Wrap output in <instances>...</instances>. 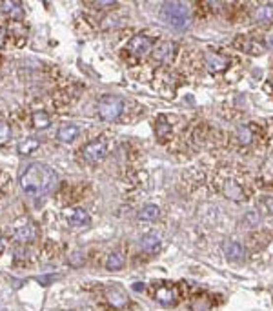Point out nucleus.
<instances>
[{
	"label": "nucleus",
	"instance_id": "4468645a",
	"mask_svg": "<svg viewBox=\"0 0 273 311\" xmlns=\"http://www.w3.org/2000/svg\"><path fill=\"white\" fill-rule=\"evenodd\" d=\"M0 11L6 13L7 17L11 18H22V15H24V9H22V4L20 2H9V0H6V2H2L0 4Z\"/></svg>",
	"mask_w": 273,
	"mask_h": 311
},
{
	"label": "nucleus",
	"instance_id": "393cba45",
	"mask_svg": "<svg viewBox=\"0 0 273 311\" xmlns=\"http://www.w3.org/2000/svg\"><path fill=\"white\" fill-rule=\"evenodd\" d=\"M193 311H209V302H206V297H199V299L191 304Z\"/></svg>",
	"mask_w": 273,
	"mask_h": 311
},
{
	"label": "nucleus",
	"instance_id": "bb28decb",
	"mask_svg": "<svg viewBox=\"0 0 273 311\" xmlns=\"http://www.w3.org/2000/svg\"><path fill=\"white\" fill-rule=\"evenodd\" d=\"M262 206H264L270 213H273V195H268V197L262 198Z\"/></svg>",
	"mask_w": 273,
	"mask_h": 311
},
{
	"label": "nucleus",
	"instance_id": "6ab92c4d",
	"mask_svg": "<svg viewBox=\"0 0 273 311\" xmlns=\"http://www.w3.org/2000/svg\"><path fill=\"white\" fill-rule=\"evenodd\" d=\"M253 18L257 22H270L273 18V6L272 4H264V6H259L253 13Z\"/></svg>",
	"mask_w": 273,
	"mask_h": 311
},
{
	"label": "nucleus",
	"instance_id": "ddd939ff",
	"mask_svg": "<svg viewBox=\"0 0 273 311\" xmlns=\"http://www.w3.org/2000/svg\"><path fill=\"white\" fill-rule=\"evenodd\" d=\"M224 253L226 257L233 260V262H239V260H242L244 258V248L239 242L232 240V242H224Z\"/></svg>",
	"mask_w": 273,
	"mask_h": 311
},
{
	"label": "nucleus",
	"instance_id": "412c9836",
	"mask_svg": "<svg viewBox=\"0 0 273 311\" xmlns=\"http://www.w3.org/2000/svg\"><path fill=\"white\" fill-rule=\"evenodd\" d=\"M122 266H124V257L119 251L109 253V257L106 258V268L109 271H119V269H122Z\"/></svg>",
	"mask_w": 273,
	"mask_h": 311
},
{
	"label": "nucleus",
	"instance_id": "5701e85b",
	"mask_svg": "<svg viewBox=\"0 0 273 311\" xmlns=\"http://www.w3.org/2000/svg\"><path fill=\"white\" fill-rule=\"evenodd\" d=\"M170 133H171V126L166 122V117H159V122H157V135L161 138H166L170 137Z\"/></svg>",
	"mask_w": 273,
	"mask_h": 311
},
{
	"label": "nucleus",
	"instance_id": "f8f14e48",
	"mask_svg": "<svg viewBox=\"0 0 273 311\" xmlns=\"http://www.w3.org/2000/svg\"><path fill=\"white\" fill-rule=\"evenodd\" d=\"M240 51H246L249 55H261L264 51V46L261 42H255V40H249V38H239L237 42H235Z\"/></svg>",
	"mask_w": 273,
	"mask_h": 311
},
{
	"label": "nucleus",
	"instance_id": "aec40b11",
	"mask_svg": "<svg viewBox=\"0 0 273 311\" xmlns=\"http://www.w3.org/2000/svg\"><path fill=\"white\" fill-rule=\"evenodd\" d=\"M31 120H33V126L36 129H46V127L51 126V119H49V115L46 111H35Z\"/></svg>",
	"mask_w": 273,
	"mask_h": 311
},
{
	"label": "nucleus",
	"instance_id": "39448f33",
	"mask_svg": "<svg viewBox=\"0 0 273 311\" xmlns=\"http://www.w3.org/2000/svg\"><path fill=\"white\" fill-rule=\"evenodd\" d=\"M107 155V146L104 140H91L82 148V158L89 164L101 162Z\"/></svg>",
	"mask_w": 273,
	"mask_h": 311
},
{
	"label": "nucleus",
	"instance_id": "cd10ccee",
	"mask_svg": "<svg viewBox=\"0 0 273 311\" xmlns=\"http://www.w3.org/2000/svg\"><path fill=\"white\" fill-rule=\"evenodd\" d=\"M57 275H46V277H38V282H40L42 286H48L49 280H55Z\"/></svg>",
	"mask_w": 273,
	"mask_h": 311
},
{
	"label": "nucleus",
	"instance_id": "423d86ee",
	"mask_svg": "<svg viewBox=\"0 0 273 311\" xmlns=\"http://www.w3.org/2000/svg\"><path fill=\"white\" fill-rule=\"evenodd\" d=\"M153 49V40L146 35H135L128 42V51L135 57H144Z\"/></svg>",
	"mask_w": 273,
	"mask_h": 311
},
{
	"label": "nucleus",
	"instance_id": "20e7f679",
	"mask_svg": "<svg viewBox=\"0 0 273 311\" xmlns=\"http://www.w3.org/2000/svg\"><path fill=\"white\" fill-rule=\"evenodd\" d=\"M11 233L18 242H33L36 237V229L35 226H33V222L24 217V218H18V220L13 224Z\"/></svg>",
	"mask_w": 273,
	"mask_h": 311
},
{
	"label": "nucleus",
	"instance_id": "f03ea898",
	"mask_svg": "<svg viewBox=\"0 0 273 311\" xmlns=\"http://www.w3.org/2000/svg\"><path fill=\"white\" fill-rule=\"evenodd\" d=\"M161 17L168 26L184 30L190 24V7L184 2H166L161 9Z\"/></svg>",
	"mask_w": 273,
	"mask_h": 311
},
{
	"label": "nucleus",
	"instance_id": "2f4dec72",
	"mask_svg": "<svg viewBox=\"0 0 273 311\" xmlns=\"http://www.w3.org/2000/svg\"><path fill=\"white\" fill-rule=\"evenodd\" d=\"M4 251V239H2V235H0V253Z\"/></svg>",
	"mask_w": 273,
	"mask_h": 311
},
{
	"label": "nucleus",
	"instance_id": "7ed1b4c3",
	"mask_svg": "<svg viewBox=\"0 0 273 311\" xmlns=\"http://www.w3.org/2000/svg\"><path fill=\"white\" fill-rule=\"evenodd\" d=\"M122 109H124V102H122V98H119V96L106 95L99 100V115H101V119L106 120V122H113V120L119 119Z\"/></svg>",
	"mask_w": 273,
	"mask_h": 311
},
{
	"label": "nucleus",
	"instance_id": "6e6552de",
	"mask_svg": "<svg viewBox=\"0 0 273 311\" xmlns=\"http://www.w3.org/2000/svg\"><path fill=\"white\" fill-rule=\"evenodd\" d=\"M66 218H68V222H69L73 227L88 226L89 222H91V217H89V213L84 210V208H73L71 211L66 213Z\"/></svg>",
	"mask_w": 273,
	"mask_h": 311
},
{
	"label": "nucleus",
	"instance_id": "4be33fe9",
	"mask_svg": "<svg viewBox=\"0 0 273 311\" xmlns=\"http://www.w3.org/2000/svg\"><path fill=\"white\" fill-rule=\"evenodd\" d=\"M157 217H159V208L155 204H148L138 211V218H142V220H155Z\"/></svg>",
	"mask_w": 273,
	"mask_h": 311
},
{
	"label": "nucleus",
	"instance_id": "7c9ffc66",
	"mask_svg": "<svg viewBox=\"0 0 273 311\" xmlns=\"http://www.w3.org/2000/svg\"><path fill=\"white\" fill-rule=\"evenodd\" d=\"M268 46H270V48H273V35L268 36Z\"/></svg>",
	"mask_w": 273,
	"mask_h": 311
},
{
	"label": "nucleus",
	"instance_id": "dca6fc26",
	"mask_svg": "<svg viewBox=\"0 0 273 311\" xmlns=\"http://www.w3.org/2000/svg\"><path fill=\"white\" fill-rule=\"evenodd\" d=\"M59 140L60 142H64V144H71L75 138L78 137V127L77 126H73V124H66V126H62L59 129Z\"/></svg>",
	"mask_w": 273,
	"mask_h": 311
},
{
	"label": "nucleus",
	"instance_id": "c756f323",
	"mask_svg": "<svg viewBox=\"0 0 273 311\" xmlns=\"http://www.w3.org/2000/svg\"><path fill=\"white\" fill-rule=\"evenodd\" d=\"M133 289H135V291H142L144 284H133Z\"/></svg>",
	"mask_w": 273,
	"mask_h": 311
},
{
	"label": "nucleus",
	"instance_id": "f3484780",
	"mask_svg": "<svg viewBox=\"0 0 273 311\" xmlns=\"http://www.w3.org/2000/svg\"><path fill=\"white\" fill-rule=\"evenodd\" d=\"M224 195L228 198H233V200H242L244 198V191L242 187L235 182V180H226L224 184Z\"/></svg>",
	"mask_w": 273,
	"mask_h": 311
},
{
	"label": "nucleus",
	"instance_id": "a878e982",
	"mask_svg": "<svg viewBox=\"0 0 273 311\" xmlns=\"http://www.w3.org/2000/svg\"><path fill=\"white\" fill-rule=\"evenodd\" d=\"M237 135H239V140H240L242 144H249V142H251V133H249L248 127H239Z\"/></svg>",
	"mask_w": 273,
	"mask_h": 311
},
{
	"label": "nucleus",
	"instance_id": "9b49d317",
	"mask_svg": "<svg viewBox=\"0 0 273 311\" xmlns=\"http://www.w3.org/2000/svg\"><path fill=\"white\" fill-rule=\"evenodd\" d=\"M106 299L107 302H109L113 308H117V310H120V308H124V306L128 304V297H126L120 289H117V287H109V289H107Z\"/></svg>",
	"mask_w": 273,
	"mask_h": 311
},
{
	"label": "nucleus",
	"instance_id": "c85d7f7f",
	"mask_svg": "<svg viewBox=\"0 0 273 311\" xmlns=\"http://www.w3.org/2000/svg\"><path fill=\"white\" fill-rule=\"evenodd\" d=\"M4 42H6V31L0 28V46H4Z\"/></svg>",
	"mask_w": 273,
	"mask_h": 311
},
{
	"label": "nucleus",
	"instance_id": "b1692460",
	"mask_svg": "<svg viewBox=\"0 0 273 311\" xmlns=\"http://www.w3.org/2000/svg\"><path fill=\"white\" fill-rule=\"evenodd\" d=\"M9 137H11V127L6 120H0V144H4Z\"/></svg>",
	"mask_w": 273,
	"mask_h": 311
},
{
	"label": "nucleus",
	"instance_id": "2eb2a0df",
	"mask_svg": "<svg viewBox=\"0 0 273 311\" xmlns=\"http://www.w3.org/2000/svg\"><path fill=\"white\" fill-rule=\"evenodd\" d=\"M140 248H142L146 253L159 251V248H161V237H159V235H155V233L144 235L142 240H140Z\"/></svg>",
	"mask_w": 273,
	"mask_h": 311
},
{
	"label": "nucleus",
	"instance_id": "0eeeda50",
	"mask_svg": "<svg viewBox=\"0 0 273 311\" xmlns=\"http://www.w3.org/2000/svg\"><path fill=\"white\" fill-rule=\"evenodd\" d=\"M204 62H206V67H208L211 73H220L224 71L228 67V59L222 57L220 53H213V51H206L204 53Z\"/></svg>",
	"mask_w": 273,
	"mask_h": 311
},
{
	"label": "nucleus",
	"instance_id": "a211bd4d",
	"mask_svg": "<svg viewBox=\"0 0 273 311\" xmlns=\"http://www.w3.org/2000/svg\"><path fill=\"white\" fill-rule=\"evenodd\" d=\"M38 148H40V140L38 138H26V140H22L17 146V151L20 155H30V153L38 150Z\"/></svg>",
	"mask_w": 273,
	"mask_h": 311
},
{
	"label": "nucleus",
	"instance_id": "9d476101",
	"mask_svg": "<svg viewBox=\"0 0 273 311\" xmlns=\"http://www.w3.org/2000/svg\"><path fill=\"white\" fill-rule=\"evenodd\" d=\"M173 55H175V44L173 42H162L161 46H157L153 49V59L157 62H171L173 60Z\"/></svg>",
	"mask_w": 273,
	"mask_h": 311
},
{
	"label": "nucleus",
	"instance_id": "1a4fd4ad",
	"mask_svg": "<svg viewBox=\"0 0 273 311\" xmlns=\"http://www.w3.org/2000/svg\"><path fill=\"white\" fill-rule=\"evenodd\" d=\"M155 299L164 306H175L177 304V300H178L177 289H175L173 286L157 287V291H155Z\"/></svg>",
	"mask_w": 273,
	"mask_h": 311
},
{
	"label": "nucleus",
	"instance_id": "f257e3e1",
	"mask_svg": "<svg viewBox=\"0 0 273 311\" xmlns=\"http://www.w3.org/2000/svg\"><path fill=\"white\" fill-rule=\"evenodd\" d=\"M57 182H59V177L55 173V169L40 162L28 166L24 173L20 175V186L30 195H48L55 189Z\"/></svg>",
	"mask_w": 273,
	"mask_h": 311
}]
</instances>
